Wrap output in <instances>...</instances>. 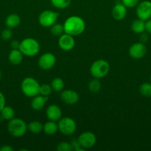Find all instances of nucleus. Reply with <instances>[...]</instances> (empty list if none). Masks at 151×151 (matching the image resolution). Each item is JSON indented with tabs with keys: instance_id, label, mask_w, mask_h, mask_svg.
I'll return each mask as SVG.
<instances>
[{
	"instance_id": "2",
	"label": "nucleus",
	"mask_w": 151,
	"mask_h": 151,
	"mask_svg": "<svg viewBox=\"0 0 151 151\" xmlns=\"http://www.w3.org/2000/svg\"><path fill=\"white\" fill-rule=\"evenodd\" d=\"M19 50L22 52L24 55L33 57L39 52L40 44L34 38H26L20 42Z\"/></svg>"
},
{
	"instance_id": "31",
	"label": "nucleus",
	"mask_w": 151,
	"mask_h": 151,
	"mask_svg": "<svg viewBox=\"0 0 151 151\" xmlns=\"http://www.w3.org/2000/svg\"><path fill=\"white\" fill-rule=\"evenodd\" d=\"M121 1L127 7L132 8L137 6L138 4L140 2V0H121Z\"/></svg>"
},
{
	"instance_id": "29",
	"label": "nucleus",
	"mask_w": 151,
	"mask_h": 151,
	"mask_svg": "<svg viewBox=\"0 0 151 151\" xmlns=\"http://www.w3.org/2000/svg\"><path fill=\"white\" fill-rule=\"evenodd\" d=\"M56 149L58 151H71L73 150V146L70 143L63 142L58 145Z\"/></svg>"
},
{
	"instance_id": "27",
	"label": "nucleus",
	"mask_w": 151,
	"mask_h": 151,
	"mask_svg": "<svg viewBox=\"0 0 151 151\" xmlns=\"http://www.w3.org/2000/svg\"><path fill=\"white\" fill-rule=\"evenodd\" d=\"M51 4L58 9H65L69 7L71 0H50Z\"/></svg>"
},
{
	"instance_id": "20",
	"label": "nucleus",
	"mask_w": 151,
	"mask_h": 151,
	"mask_svg": "<svg viewBox=\"0 0 151 151\" xmlns=\"http://www.w3.org/2000/svg\"><path fill=\"white\" fill-rule=\"evenodd\" d=\"M131 29L133 32L141 34L145 31V22L140 19L134 20L131 24Z\"/></svg>"
},
{
	"instance_id": "6",
	"label": "nucleus",
	"mask_w": 151,
	"mask_h": 151,
	"mask_svg": "<svg viewBox=\"0 0 151 151\" xmlns=\"http://www.w3.org/2000/svg\"><path fill=\"white\" fill-rule=\"evenodd\" d=\"M59 131L64 135L70 136L74 134L76 130V123L70 117H64L59 120L58 123Z\"/></svg>"
},
{
	"instance_id": "4",
	"label": "nucleus",
	"mask_w": 151,
	"mask_h": 151,
	"mask_svg": "<svg viewBox=\"0 0 151 151\" xmlns=\"http://www.w3.org/2000/svg\"><path fill=\"white\" fill-rule=\"evenodd\" d=\"M21 89L26 97H33L39 94L40 85L33 78H26L21 83Z\"/></svg>"
},
{
	"instance_id": "21",
	"label": "nucleus",
	"mask_w": 151,
	"mask_h": 151,
	"mask_svg": "<svg viewBox=\"0 0 151 151\" xmlns=\"http://www.w3.org/2000/svg\"><path fill=\"white\" fill-rule=\"evenodd\" d=\"M1 116L5 120H10L15 116V111L10 106H4L1 111Z\"/></svg>"
},
{
	"instance_id": "26",
	"label": "nucleus",
	"mask_w": 151,
	"mask_h": 151,
	"mask_svg": "<svg viewBox=\"0 0 151 151\" xmlns=\"http://www.w3.org/2000/svg\"><path fill=\"white\" fill-rule=\"evenodd\" d=\"M139 92L142 96L151 97V83H144L139 86Z\"/></svg>"
},
{
	"instance_id": "17",
	"label": "nucleus",
	"mask_w": 151,
	"mask_h": 151,
	"mask_svg": "<svg viewBox=\"0 0 151 151\" xmlns=\"http://www.w3.org/2000/svg\"><path fill=\"white\" fill-rule=\"evenodd\" d=\"M23 55L19 49L12 50L8 55L9 62L13 65H19L23 60Z\"/></svg>"
},
{
	"instance_id": "12",
	"label": "nucleus",
	"mask_w": 151,
	"mask_h": 151,
	"mask_svg": "<svg viewBox=\"0 0 151 151\" xmlns=\"http://www.w3.org/2000/svg\"><path fill=\"white\" fill-rule=\"evenodd\" d=\"M58 44L59 47L64 51H70L74 48L76 43L73 35L64 33L59 36Z\"/></svg>"
},
{
	"instance_id": "25",
	"label": "nucleus",
	"mask_w": 151,
	"mask_h": 151,
	"mask_svg": "<svg viewBox=\"0 0 151 151\" xmlns=\"http://www.w3.org/2000/svg\"><path fill=\"white\" fill-rule=\"evenodd\" d=\"M102 84L98 78L91 80L88 84V88L92 93H98L101 89Z\"/></svg>"
},
{
	"instance_id": "23",
	"label": "nucleus",
	"mask_w": 151,
	"mask_h": 151,
	"mask_svg": "<svg viewBox=\"0 0 151 151\" xmlns=\"http://www.w3.org/2000/svg\"><path fill=\"white\" fill-rule=\"evenodd\" d=\"M50 86H51L52 89L53 91H56V92H60L63 90L65 83H64V81H62V78H56L52 81Z\"/></svg>"
},
{
	"instance_id": "11",
	"label": "nucleus",
	"mask_w": 151,
	"mask_h": 151,
	"mask_svg": "<svg viewBox=\"0 0 151 151\" xmlns=\"http://www.w3.org/2000/svg\"><path fill=\"white\" fill-rule=\"evenodd\" d=\"M147 47L144 43L137 42L132 44L129 49V55L133 59H141L146 55Z\"/></svg>"
},
{
	"instance_id": "38",
	"label": "nucleus",
	"mask_w": 151,
	"mask_h": 151,
	"mask_svg": "<svg viewBox=\"0 0 151 151\" xmlns=\"http://www.w3.org/2000/svg\"><path fill=\"white\" fill-rule=\"evenodd\" d=\"M150 83H151V75H150Z\"/></svg>"
},
{
	"instance_id": "34",
	"label": "nucleus",
	"mask_w": 151,
	"mask_h": 151,
	"mask_svg": "<svg viewBox=\"0 0 151 151\" xmlns=\"http://www.w3.org/2000/svg\"><path fill=\"white\" fill-rule=\"evenodd\" d=\"M19 44H20V42H19L16 40H13V41H11L10 43V47H11L12 50H15V49H19Z\"/></svg>"
},
{
	"instance_id": "28",
	"label": "nucleus",
	"mask_w": 151,
	"mask_h": 151,
	"mask_svg": "<svg viewBox=\"0 0 151 151\" xmlns=\"http://www.w3.org/2000/svg\"><path fill=\"white\" fill-rule=\"evenodd\" d=\"M52 90L53 89H52V87L50 85H49V84H42V85L40 86L39 94L41 95L48 97L51 94Z\"/></svg>"
},
{
	"instance_id": "37",
	"label": "nucleus",
	"mask_w": 151,
	"mask_h": 151,
	"mask_svg": "<svg viewBox=\"0 0 151 151\" xmlns=\"http://www.w3.org/2000/svg\"><path fill=\"white\" fill-rule=\"evenodd\" d=\"M1 72L0 71V79H1Z\"/></svg>"
},
{
	"instance_id": "18",
	"label": "nucleus",
	"mask_w": 151,
	"mask_h": 151,
	"mask_svg": "<svg viewBox=\"0 0 151 151\" xmlns=\"http://www.w3.org/2000/svg\"><path fill=\"white\" fill-rule=\"evenodd\" d=\"M20 22L21 19L19 15L16 14V13H12V14H10L6 18L5 25L7 26V27L10 28V29H13V28L19 26Z\"/></svg>"
},
{
	"instance_id": "32",
	"label": "nucleus",
	"mask_w": 151,
	"mask_h": 151,
	"mask_svg": "<svg viewBox=\"0 0 151 151\" xmlns=\"http://www.w3.org/2000/svg\"><path fill=\"white\" fill-rule=\"evenodd\" d=\"M6 104V100H5V97L3 94L2 92L0 91V111L2 110L3 108L5 106Z\"/></svg>"
},
{
	"instance_id": "36",
	"label": "nucleus",
	"mask_w": 151,
	"mask_h": 151,
	"mask_svg": "<svg viewBox=\"0 0 151 151\" xmlns=\"http://www.w3.org/2000/svg\"><path fill=\"white\" fill-rule=\"evenodd\" d=\"M0 151H13V148L10 145H3L0 147Z\"/></svg>"
},
{
	"instance_id": "7",
	"label": "nucleus",
	"mask_w": 151,
	"mask_h": 151,
	"mask_svg": "<svg viewBox=\"0 0 151 151\" xmlns=\"http://www.w3.org/2000/svg\"><path fill=\"white\" fill-rule=\"evenodd\" d=\"M59 18V13L52 10H44L38 16V22L44 27H50Z\"/></svg>"
},
{
	"instance_id": "14",
	"label": "nucleus",
	"mask_w": 151,
	"mask_h": 151,
	"mask_svg": "<svg viewBox=\"0 0 151 151\" xmlns=\"http://www.w3.org/2000/svg\"><path fill=\"white\" fill-rule=\"evenodd\" d=\"M46 115H47L49 120L56 122V121H59L61 119L62 112L59 106L52 104L47 107V110H46Z\"/></svg>"
},
{
	"instance_id": "9",
	"label": "nucleus",
	"mask_w": 151,
	"mask_h": 151,
	"mask_svg": "<svg viewBox=\"0 0 151 151\" xmlns=\"http://www.w3.org/2000/svg\"><path fill=\"white\" fill-rule=\"evenodd\" d=\"M77 142H78L80 147H82L84 149H90L93 147L96 144V135L93 132L86 131V132L82 133L78 137Z\"/></svg>"
},
{
	"instance_id": "30",
	"label": "nucleus",
	"mask_w": 151,
	"mask_h": 151,
	"mask_svg": "<svg viewBox=\"0 0 151 151\" xmlns=\"http://www.w3.org/2000/svg\"><path fill=\"white\" fill-rule=\"evenodd\" d=\"M12 36H13V32L10 28H6L1 32V37L4 41H9L12 38Z\"/></svg>"
},
{
	"instance_id": "24",
	"label": "nucleus",
	"mask_w": 151,
	"mask_h": 151,
	"mask_svg": "<svg viewBox=\"0 0 151 151\" xmlns=\"http://www.w3.org/2000/svg\"><path fill=\"white\" fill-rule=\"evenodd\" d=\"M50 32L55 36H61L62 34L65 33L64 25L56 22L54 24L50 27Z\"/></svg>"
},
{
	"instance_id": "16",
	"label": "nucleus",
	"mask_w": 151,
	"mask_h": 151,
	"mask_svg": "<svg viewBox=\"0 0 151 151\" xmlns=\"http://www.w3.org/2000/svg\"><path fill=\"white\" fill-rule=\"evenodd\" d=\"M48 100V97L43 95H36L33 97L31 101V108L34 111H41L44 107L46 102Z\"/></svg>"
},
{
	"instance_id": "5",
	"label": "nucleus",
	"mask_w": 151,
	"mask_h": 151,
	"mask_svg": "<svg viewBox=\"0 0 151 151\" xmlns=\"http://www.w3.org/2000/svg\"><path fill=\"white\" fill-rule=\"evenodd\" d=\"M110 71V64L107 60L99 59L92 63L90 66V72L92 76L94 78H104L108 74Z\"/></svg>"
},
{
	"instance_id": "3",
	"label": "nucleus",
	"mask_w": 151,
	"mask_h": 151,
	"mask_svg": "<svg viewBox=\"0 0 151 151\" xmlns=\"http://www.w3.org/2000/svg\"><path fill=\"white\" fill-rule=\"evenodd\" d=\"M7 128L9 134L14 137H22L28 130L26 122L20 118H13L9 120Z\"/></svg>"
},
{
	"instance_id": "1",
	"label": "nucleus",
	"mask_w": 151,
	"mask_h": 151,
	"mask_svg": "<svg viewBox=\"0 0 151 151\" xmlns=\"http://www.w3.org/2000/svg\"><path fill=\"white\" fill-rule=\"evenodd\" d=\"M65 33L73 36L81 35L85 29V22L84 19L77 16H70L64 23Z\"/></svg>"
},
{
	"instance_id": "33",
	"label": "nucleus",
	"mask_w": 151,
	"mask_h": 151,
	"mask_svg": "<svg viewBox=\"0 0 151 151\" xmlns=\"http://www.w3.org/2000/svg\"><path fill=\"white\" fill-rule=\"evenodd\" d=\"M145 30L149 34H151V19L145 22Z\"/></svg>"
},
{
	"instance_id": "10",
	"label": "nucleus",
	"mask_w": 151,
	"mask_h": 151,
	"mask_svg": "<svg viewBox=\"0 0 151 151\" xmlns=\"http://www.w3.org/2000/svg\"><path fill=\"white\" fill-rule=\"evenodd\" d=\"M56 56L50 52H46L41 55L38 61V66L43 70H49L54 66L56 63Z\"/></svg>"
},
{
	"instance_id": "22",
	"label": "nucleus",
	"mask_w": 151,
	"mask_h": 151,
	"mask_svg": "<svg viewBox=\"0 0 151 151\" xmlns=\"http://www.w3.org/2000/svg\"><path fill=\"white\" fill-rule=\"evenodd\" d=\"M28 128L33 134H38L43 131V125L38 121H33L28 125Z\"/></svg>"
},
{
	"instance_id": "8",
	"label": "nucleus",
	"mask_w": 151,
	"mask_h": 151,
	"mask_svg": "<svg viewBox=\"0 0 151 151\" xmlns=\"http://www.w3.org/2000/svg\"><path fill=\"white\" fill-rule=\"evenodd\" d=\"M136 16L144 22L151 19V1L144 0L139 2L136 7Z\"/></svg>"
},
{
	"instance_id": "35",
	"label": "nucleus",
	"mask_w": 151,
	"mask_h": 151,
	"mask_svg": "<svg viewBox=\"0 0 151 151\" xmlns=\"http://www.w3.org/2000/svg\"><path fill=\"white\" fill-rule=\"evenodd\" d=\"M148 40V35L147 34L144 33V32H142V33H141V35H140V42L142 43H144V44L145 42H147Z\"/></svg>"
},
{
	"instance_id": "19",
	"label": "nucleus",
	"mask_w": 151,
	"mask_h": 151,
	"mask_svg": "<svg viewBox=\"0 0 151 151\" xmlns=\"http://www.w3.org/2000/svg\"><path fill=\"white\" fill-rule=\"evenodd\" d=\"M58 131V124H56L54 121L50 120L43 125V131L47 135H54Z\"/></svg>"
},
{
	"instance_id": "15",
	"label": "nucleus",
	"mask_w": 151,
	"mask_h": 151,
	"mask_svg": "<svg viewBox=\"0 0 151 151\" xmlns=\"http://www.w3.org/2000/svg\"><path fill=\"white\" fill-rule=\"evenodd\" d=\"M127 15V7L121 2H118L114 5L112 10V16L115 20H122Z\"/></svg>"
},
{
	"instance_id": "13",
	"label": "nucleus",
	"mask_w": 151,
	"mask_h": 151,
	"mask_svg": "<svg viewBox=\"0 0 151 151\" xmlns=\"http://www.w3.org/2000/svg\"><path fill=\"white\" fill-rule=\"evenodd\" d=\"M61 100L68 105H74L79 100L78 93L74 90L67 89L61 93Z\"/></svg>"
}]
</instances>
